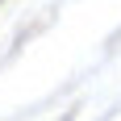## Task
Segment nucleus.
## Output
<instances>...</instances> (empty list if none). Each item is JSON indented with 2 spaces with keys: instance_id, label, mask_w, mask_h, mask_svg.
Here are the masks:
<instances>
[]
</instances>
